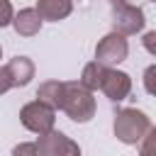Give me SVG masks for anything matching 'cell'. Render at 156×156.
I'll list each match as a JSON object with an SVG mask.
<instances>
[{"label": "cell", "mask_w": 156, "mask_h": 156, "mask_svg": "<svg viewBox=\"0 0 156 156\" xmlns=\"http://www.w3.org/2000/svg\"><path fill=\"white\" fill-rule=\"evenodd\" d=\"M7 90H12V83H10V78H7L5 66H0V95H2V93H7Z\"/></svg>", "instance_id": "16"}, {"label": "cell", "mask_w": 156, "mask_h": 156, "mask_svg": "<svg viewBox=\"0 0 156 156\" xmlns=\"http://www.w3.org/2000/svg\"><path fill=\"white\" fill-rule=\"evenodd\" d=\"M139 144H141V151H146V154H154V156H156V127H151V129L146 132V136H144Z\"/></svg>", "instance_id": "13"}, {"label": "cell", "mask_w": 156, "mask_h": 156, "mask_svg": "<svg viewBox=\"0 0 156 156\" xmlns=\"http://www.w3.org/2000/svg\"><path fill=\"white\" fill-rule=\"evenodd\" d=\"M112 29L119 32V34H136L144 29L146 24V17H144V10L136 7V5H129L124 0H112Z\"/></svg>", "instance_id": "5"}, {"label": "cell", "mask_w": 156, "mask_h": 156, "mask_svg": "<svg viewBox=\"0 0 156 156\" xmlns=\"http://www.w3.org/2000/svg\"><path fill=\"white\" fill-rule=\"evenodd\" d=\"M139 156H154V154H146V151H139Z\"/></svg>", "instance_id": "17"}, {"label": "cell", "mask_w": 156, "mask_h": 156, "mask_svg": "<svg viewBox=\"0 0 156 156\" xmlns=\"http://www.w3.org/2000/svg\"><path fill=\"white\" fill-rule=\"evenodd\" d=\"M80 83L88 90H102L112 102H122L132 93V78L124 71H117L115 66H102L98 61H90L83 66Z\"/></svg>", "instance_id": "2"}, {"label": "cell", "mask_w": 156, "mask_h": 156, "mask_svg": "<svg viewBox=\"0 0 156 156\" xmlns=\"http://www.w3.org/2000/svg\"><path fill=\"white\" fill-rule=\"evenodd\" d=\"M12 17H15V12H12L10 0H0V27L12 24Z\"/></svg>", "instance_id": "14"}, {"label": "cell", "mask_w": 156, "mask_h": 156, "mask_svg": "<svg viewBox=\"0 0 156 156\" xmlns=\"http://www.w3.org/2000/svg\"><path fill=\"white\" fill-rule=\"evenodd\" d=\"M154 2H156V0H154Z\"/></svg>", "instance_id": "19"}, {"label": "cell", "mask_w": 156, "mask_h": 156, "mask_svg": "<svg viewBox=\"0 0 156 156\" xmlns=\"http://www.w3.org/2000/svg\"><path fill=\"white\" fill-rule=\"evenodd\" d=\"M12 156H39L37 154V141H22L12 149Z\"/></svg>", "instance_id": "12"}, {"label": "cell", "mask_w": 156, "mask_h": 156, "mask_svg": "<svg viewBox=\"0 0 156 156\" xmlns=\"http://www.w3.org/2000/svg\"><path fill=\"white\" fill-rule=\"evenodd\" d=\"M127 54H129V44L124 39V34H119L115 29L110 34H105L95 46V61L102 66H117L127 58Z\"/></svg>", "instance_id": "6"}, {"label": "cell", "mask_w": 156, "mask_h": 156, "mask_svg": "<svg viewBox=\"0 0 156 156\" xmlns=\"http://www.w3.org/2000/svg\"><path fill=\"white\" fill-rule=\"evenodd\" d=\"M151 129V119L146 112L136 110V107H122L115 115L112 122V132L122 144H139L146 132Z\"/></svg>", "instance_id": "3"}, {"label": "cell", "mask_w": 156, "mask_h": 156, "mask_svg": "<svg viewBox=\"0 0 156 156\" xmlns=\"http://www.w3.org/2000/svg\"><path fill=\"white\" fill-rule=\"evenodd\" d=\"M0 58H2V46H0Z\"/></svg>", "instance_id": "18"}, {"label": "cell", "mask_w": 156, "mask_h": 156, "mask_svg": "<svg viewBox=\"0 0 156 156\" xmlns=\"http://www.w3.org/2000/svg\"><path fill=\"white\" fill-rule=\"evenodd\" d=\"M20 122L34 132V134H46L54 129V122H56V110L51 105H46L44 100H32L27 102L22 110H20Z\"/></svg>", "instance_id": "4"}, {"label": "cell", "mask_w": 156, "mask_h": 156, "mask_svg": "<svg viewBox=\"0 0 156 156\" xmlns=\"http://www.w3.org/2000/svg\"><path fill=\"white\" fill-rule=\"evenodd\" d=\"M37 98L61 110L73 122H90L95 117V98L80 80H44L37 90Z\"/></svg>", "instance_id": "1"}, {"label": "cell", "mask_w": 156, "mask_h": 156, "mask_svg": "<svg viewBox=\"0 0 156 156\" xmlns=\"http://www.w3.org/2000/svg\"><path fill=\"white\" fill-rule=\"evenodd\" d=\"M7 78L12 83V88H24L32 78H34V63L29 56H15L5 63Z\"/></svg>", "instance_id": "8"}, {"label": "cell", "mask_w": 156, "mask_h": 156, "mask_svg": "<svg viewBox=\"0 0 156 156\" xmlns=\"http://www.w3.org/2000/svg\"><path fill=\"white\" fill-rule=\"evenodd\" d=\"M41 15L37 12V7H24V10H20L15 17H12V27H15V32L20 34V37H34V34H39V29H41Z\"/></svg>", "instance_id": "9"}, {"label": "cell", "mask_w": 156, "mask_h": 156, "mask_svg": "<svg viewBox=\"0 0 156 156\" xmlns=\"http://www.w3.org/2000/svg\"><path fill=\"white\" fill-rule=\"evenodd\" d=\"M141 80H144V90H146L149 95H154V98H156V63H151V66H146V68H144Z\"/></svg>", "instance_id": "11"}, {"label": "cell", "mask_w": 156, "mask_h": 156, "mask_svg": "<svg viewBox=\"0 0 156 156\" xmlns=\"http://www.w3.org/2000/svg\"><path fill=\"white\" fill-rule=\"evenodd\" d=\"M37 154L39 156H80V146L71 136H66L63 132L51 129L46 134H39Z\"/></svg>", "instance_id": "7"}, {"label": "cell", "mask_w": 156, "mask_h": 156, "mask_svg": "<svg viewBox=\"0 0 156 156\" xmlns=\"http://www.w3.org/2000/svg\"><path fill=\"white\" fill-rule=\"evenodd\" d=\"M141 44H144V49H146L149 54L156 56V32H146L144 39H141Z\"/></svg>", "instance_id": "15"}, {"label": "cell", "mask_w": 156, "mask_h": 156, "mask_svg": "<svg viewBox=\"0 0 156 156\" xmlns=\"http://www.w3.org/2000/svg\"><path fill=\"white\" fill-rule=\"evenodd\" d=\"M73 10V0H37V12L46 22L66 20Z\"/></svg>", "instance_id": "10"}]
</instances>
